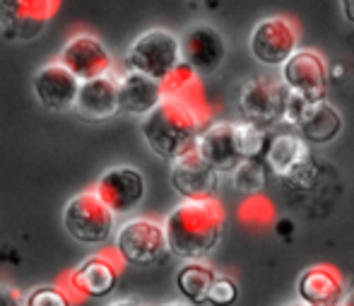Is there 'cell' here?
<instances>
[{"mask_svg":"<svg viewBox=\"0 0 354 306\" xmlns=\"http://www.w3.org/2000/svg\"><path fill=\"white\" fill-rule=\"evenodd\" d=\"M116 215L97 195L94 188L75 193L63 208V227L75 242L84 246L106 244L113 234Z\"/></svg>","mask_w":354,"mask_h":306,"instance_id":"cell-3","label":"cell"},{"mask_svg":"<svg viewBox=\"0 0 354 306\" xmlns=\"http://www.w3.org/2000/svg\"><path fill=\"white\" fill-rule=\"evenodd\" d=\"M73 109L84 121H109L118 114V94H116V75H97V78L80 80L77 97Z\"/></svg>","mask_w":354,"mask_h":306,"instance_id":"cell-18","label":"cell"},{"mask_svg":"<svg viewBox=\"0 0 354 306\" xmlns=\"http://www.w3.org/2000/svg\"><path fill=\"white\" fill-rule=\"evenodd\" d=\"M24 294L10 285H0V306H22Z\"/></svg>","mask_w":354,"mask_h":306,"instance_id":"cell-27","label":"cell"},{"mask_svg":"<svg viewBox=\"0 0 354 306\" xmlns=\"http://www.w3.org/2000/svg\"><path fill=\"white\" fill-rule=\"evenodd\" d=\"M284 99L287 87L282 80H275L272 75H256L239 89V111L243 121L270 128L272 123L282 121Z\"/></svg>","mask_w":354,"mask_h":306,"instance_id":"cell-7","label":"cell"},{"mask_svg":"<svg viewBox=\"0 0 354 306\" xmlns=\"http://www.w3.org/2000/svg\"><path fill=\"white\" fill-rule=\"evenodd\" d=\"M94 190L113 215H128L138 210V205L145 200L147 181L140 169L121 164V167H111L109 172H104L94 183Z\"/></svg>","mask_w":354,"mask_h":306,"instance_id":"cell-14","label":"cell"},{"mask_svg":"<svg viewBox=\"0 0 354 306\" xmlns=\"http://www.w3.org/2000/svg\"><path fill=\"white\" fill-rule=\"evenodd\" d=\"M118 275H121V258L118 255H89L68 275V289H71V294H77V297L102 299L116 289Z\"/></svg>","mask_w":354,"mask_h":306,"instance_id":"cell-15","label":"cell"},{"mask_svg":"<svg viewBox=\"0 0 354 306\" xmlns=\"http://www.w3.org/2000/svg\"><path fill=\"white\" fill-rule=\"evenodd\" d=\"M297 294L304 304L335 306L345 297V280L333 265H311L299 278Z\"/></svg>","mask_w":354,"mask_h":306,"instance_id":"cell-20","label":"cell"},{"mask_svg":"<svg viewBox=\"0 0 354 306\" xmlns=\"http://www.w3.org/2000/svg\"><path fill=\"white\" fill-rule=\"evenodd\" d=\"M214 275L217 273L207 263H203V258L186 260L176 273V287L183 299L193 304H205V294L210 289Z\"/></svg>","mask_w":354,"mask_h":306,"instance_id":"cell-22","label":"cell"},{"mask_svg":"<svg viewBox=\"0 0 354 306\" xmlns=\"http://www.w3.org/2000/svg\"><path fill=\"white\" fill-rule=\"evenodd\" d=\"M251 53L258 63L280 68V65L299 48V34L297 27L289 17L275 15L266 17L253 27L251 39H248Z\"/></svg>","mask_w":354,"mask_h":306,"instance_id":"cell-9","label":"cell"},{"mask_svg":"<svg viewBox=\"0 0 354 306\" xmlns=\"http://www.w3.org/2000/svg\"><path fill=\"white\" fill-rule=\"evenodd\" d=\"M58 61L77 80L113 73V56L109 46L92 32H75L61 46Z\"/></svg>","mask_w":354,"mask_h":306,"instance_id":"cell-12","label":"cell"},{"mask_svg":"<svg viewBox=\"0 0 354 306\" xmlns=\"http://www.w3.org/2000/svg\"><path fill=\"white\" fill-rule=\"evenodd\" d=\"M116 253L123 263L154 265L169 253L164 224L152 217H131L118 227Z\"/></svg>","mask_w":354,"mask_h":306,"instance_id":"cell-6","label":"cell"},{"mask_svg":"<svg viewBox=\"0 0 354 306\" xmlns=\"http://www.w3.org/2000/svg\"><path fill=\"white\" fill-rule=\"evenodd\" d=\"M232 183L239 193L258 195L268 183V164L263 157H243L232 169Z\"/></svg>","mask_w":354,"mask_h":306,"instance_id":"cell-23","label":"cell"},{"mask_svg":"<svg viewBox=\"0 0 354 306\" xmlns=\"http://www.w3.org/2000/svg\"><path fill=\"white\" fill-rule=\"evenodd\" d=\"M188 89L164 92L162 102L142 116L140 133L157 157L174 159L176 154L186 152L198 140V133L205 125L203 109L196 99L188 97Z\"/></svg>","mask_w":354,"mask_h":306,"instance_id":"cell-1","label":"cell"},{"mask_svg":"<svg viewBox=\"0 0 354 306\" xmlns=\"http://www.w3.org/2000/svg\"><path fill=\"white\" fill-rule=\"evenodd\" d=\"M282 82L289 92L306 99H326L330 84V70L326 58L313 48H297L282 65Z\"/></svg>","mask_w":354,"mask_h":306,"instance_id":"cell-10","label":"cell"},{"mask_svg":"<svg viewBox=\"0 0 354 306\" xmlns=\"http://www.w3.org/2000/svg\"><path fill=\"white\" fill-rule=\"evenodd\" d=\"M178 63H181L178 37L169 29H147L133 39L126 51V70H138L159 82H164Z\"/></svg>","mask_w":354,"mask_h":306,"instance_id":"cell-5","label":"cell"},{"mask_svg":"<svg viewBox=\"0 0 354 306\" xmlns=\"http://www.w3.org/2000/svg\"><path fill=\"white\" fill-rule=\"evenodd\" d=\"M178 51H181V63H186L196 75H212L222 68L227 58V44L219 29L198 22L178 37Z\"/></svg>","mask_w":354,"mask_h":306,"instance_id":"cell-11","label":"cell"},{"mask_svg":"<svg viewBox=\"0 0 354 306\" xmlns=\"http://www.w3.org/2000/svg\"><path fill=\"white\" fill-rule=\"evenodd\" d=\"M77 87L80 80L61 61L41 65L32 78L34 97L48 111H68V109H73Z\"/></svg>","mask_w":354,"mask_h":306,"instance_id":"cell-16","label":"cell"},{"mask_svg":"<svg viewBox=\"0 0 354 306\" xmlns=\"http://www.w3.org/2000/svg\"><path fill=\"white\" fill-rule=\"evenodd\" d=\"M340 304H345V306H354V289L350 294H345V297H342V302Z\"/></svg>","mask_w":354,"mask_h":306,"instance_id":"cell-29","label":"cell"},{"mask_svg":"<svg viewBox=\"0 0 354 306\" xmlns=\"http://www.w3.org/2000/svg\"><path fill=\"white\" fill-rule=\"evenodd\" d=\"M61 0H0V29L5 37L32 42L46 29Z\"/></svg>","mask_w":354,"mask_h":306,"instance_id":"cell-8","label":"cell"},{"mask_svg":"<svg viewBox=\"0 0 354 306\" xmlns=\"http://www.w3.org/2000/svg\"><path fill=\"white\" fill-rule=\"evenodd\" d=\"M75 297L68 287H56V285H44V287H34L32 292L24 297L27 306H66L73 304Z\"/></svg>","mask_w":354,"mask_h":306,"instance_id":"cell-25","label":"cell"},{"mask_svg":"<svg viewBox=\"0 0 354 306\" xmlns=\"http://www.w3.org/2000/svg\"><path fill=\"white\" fill-rule=\"evenodd\" d=\"M196 150L219 177L232 174V169L243 159L236 145V130H234V123L229 121H214L210 125H203L196 140Z\"/></svg>","mask_w":354,"mask_h":306,"instance_id":"cell-17","label":"cell"},{"mask_svg":"<svg viewBox=\"0 0 354 306\" xmlns=\"http://www.w3.org/2000/svg\"><path fill=\"white\" fill-rule=\"evenodd\" d=\"M234 130H236V145L241 157H263L268 147V135L263 125H256L251 121H239L234 123Z\"/></svg>","mask_w":354,"mask_h":306,"instance_id":"cell-24","label":"cell"},{"mask_svg":"<svg viewBox=\"0 0 354 306\" xmlns=\"http://www.w3.org/2000/svg\"><path fill=\"white\" fill-rule=\"evenodd\" d=\"M193 3H201V0H193Z\"/></svg>","mask_w":354,"mask_h":306,"instance_id":"cell-31","label":"cell"},{"mask_svg":"<svg viewBox=\"0 0 354 306\" xmlns=\"http://www.w3.org/2000/svg\"><path fill=\"white\" fill-rule=\"evenodd\" d=\"M123 304H140V299H116L113 306H123Z\"/></svg>","mask_w":354,"mask_h":306,"instance_id":"cell-30","label":"cell"},{"mask_svg":"<svg viewBox=\"0 0 354 306\" xmlns=\"http://www.w3.org/2000/svg\"><path fill=\"white\" fill-rule=\"evenodd\" d=\"M263 159L268 164V172L280 177L294 190H311L318 181V167L301 135L282 133L272 138Z\"/></svg>","mask_w":354,"mask_h":306,"instance_id":"cell-4","label":"cell"},{"mask_svg":"<svg viewBox=\"0 0 354 306\" xmlns=\"http://www.w3.org/2000/svg\"><path fill=\"white\" fill-rule=\"evenodd\" d=\"M118 111L131 116H145L152 111L164 97V84L159 80L149 78L138 70H126L121 78H116Z\"/></svg>","mask_w":354,"mask_h":306,"instance_id":"cell-19","label":"cell"},{"mask_svg":"<svg viewBox=\"0 0 354 306\" xmlns=\"http://www.w3.org/2000/svg\"><path fill=\"white\" fill-rule=\"evenodd\" d=\"M169 181L181 198H210L217 195L219 174L201 157L193 145L186 152L169 159Z\"/></svg>","mask_w":354,"mask_h":306,"instance_id":"cell-13","label":"cell"},{"mask_svg":"<svg viewBox=\"0 0 354 306\" xmlns=\"http://www.w3.org/2000/svg\"><path fill=\"white\" fill-rule=\"evenodd\" d=\"M224 232V208L214 195L183 198L164 219L169 253L183 260H198L212 253Z\"/></svg>","mask_w":354,"mask_h":306,"instance_id":"cell-2","label":"cell"},{"mask_svg":"<svg viewBox=\"0 0 354 306\" xmlns=\"http://www.w3.org/2000/svg\"><path fill=\"white\" fill-rule=\"evenodd\" d=\"M239 299V285L229 275H214L210 289L205 294V304H234Z\"/></svg>","mask_w":354,"mask_h":306,"instance_id":"cell-26","label":"cell"},{"mask_svg":"<svg viewBox=\"0 0 354 306\" xmlns=\"http://www.w3.org/2000/svg\"><path fill=\"white\" fill-rule=\"evenodd\" d=\"M342 5V15L347 17V22L354 24V0H340Z\"/></svg>","mask_w":354,"mask_h":306,"instance_id":"cell-28","label":"cell"},{"mask_svg":"<svg viewBox=\"0 0 354 306\" xmlns=\"http://www.w3.org/2000/svg\"><path fill=\"white\" fill-rule=\"evenodd\" d=\"M297 128L306 143L328 145L340 135L342 130V114L326 99H313L304 107Z\"/></svg>","mask_w":354,"mask_h":306,"instance_id":"cell-21","label":"cell"}]
</instances>
